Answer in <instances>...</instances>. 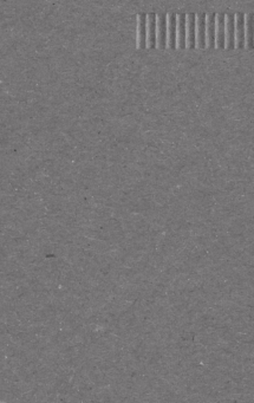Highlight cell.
<instances>
[{
	"label": "cell",
	"mask_w": 254,
	"mask_h": 403,
	"mask_svg": "<svg viewBox=\"0 0 254 403\" xmlns=\"http://www.w3.org/2000/svg\"><path fill=\"white\" fill-rule=\"evenodd\" d=\"M224 30H225V48L231 49L233 40V17L231 14L224 15Z\"/></svg>",
	"instance_id": "2"
},
{
	"label": "cell",
	"mask_w": 254,
	"mask_h": 403,
	"mask_svg": "<svg viewBox=\"0 0 254 403\" xmlns=\"http://www.w3.org/2000/svg\"><path fill=\"white\" fill-rule=\"evenodd\" d=\"M215 46L221 48L222 39H224V15H215Z\"/></svg>",
	"instance_id": "4"
},
{
	"label": "cell",
	"mask_w": 254,
	"mask_h": 403,
	"mask_svg": "<svg viewBox=\"0 0 254 403\" xmlns=\"http://www.w3.org/2000/svg\"><path fill=\"white\" fill-rule=\"evenodd\" d=\"M173 18H174V15H173L172 13H168L166 15V21H167L166 46L167 48H172V45H173Z\"/></svg>",
	"instance_id": "9"
},
{
	"label": "cell",
	"mask_w": 254,
	"mask_h": 403,
	"mask_svg": "<svg viewBox=\"0 0 254 403\" xmlns=\"http://www.w3.org/2000/svg\"><path fill=\"white\" fill-rule=\"evenodd\" d=\"M176 38H175V49H180L182 46V15L181 14H176Z\"/></svg>",
	"instance_id": "10"
},
{
	"label": "cell",
	"mask_w": 254,
	"mask_h": 403,
	"mask_svg": "<svg viewBox=\"0 0 254 403\" xmlns=\"http://www.w3.org/2000/svg\"><path fill=\"white\" fill-rule=\"evenodd\" d=\"M154 14L147 15V25H145V27H147V38H145V45H147L148 49L151 48L154 44Z\"/></svg>",
	"instance_id": "5"
},
{
	"label": "cell",
	"mask_w": 254,
	"mask_h": 403,
	"mask_svg": "<svg viewBox=\"0 0 254 403\" xmlns=\"http://www.w3.org/2000/svg\"><path fill=\"white\" fill-rule=\"evenodd\" d=\"M193 14H187L186 15V48L190 49L191 46V24H193Z\"/></svg>",
	"instance_id": "8"
},
{
	"label": "cell",
	"mask_w": 254,
	"mask_h": 403,
	"mask_svg": "<svg viewBox=\"0 0 254 403\" xmlns=\"http://www.w3.org/2000/svg\"><path fill=\"white\" fill-rule=\"evenodd\" d=\"M195 45L196 48H202L203 39V18L201 14H195Z\"/></svg>",
	"instance_id": "3"
},
{
	"label": "cell",
	"mask_w": 254,
	"mask_h": 403,
	"mask_svg": "<svg viewBox=\"0 0 254 403\" xmlns=\"http://www.w3.org/2000/svg\"><path fill=\"white\" fill-rule=\"evenodd\" d=\"M143 15H137V49H142L144 45L145 38H144V19Z\"/></svg>",
	"instance_id": "7"
},
{
	"label": "cell",
	"mask_w": 254,
	"mask_h": 403,
	"mask_svg": "<svg viewBox=\"0 0 254 403\" xmlns=\"http://www.w3.org/2000/svg\"><path fill=\"white\" fill-rule=\"evenodd\" d=\"M206 46L212 45L213 38V14H206Z\"/></svg>",
	"instance_id": "11"
},
{
	"label": "cell",
	"mask_w": 254,
	"mask_h": 403,
	"mask_svg": "<svg viewBox=\"0 0 254 403\" xmlns=\"http://www.w3.org/2000/svg\"><path fill=\"white\" fill-rule=\"evenodd\" d=\"M244 30H245V37H244V45L249 46L250 40V14L244 15Z\"/></svg>",
	"instance_id": "12"
},
{
	"label": "cell",
	"mask_w": 254,
	"mask_h": 403,
	"mask_svg": "<svg viewBox=\"0 0 254 403\" xmlns=\"http://www.w3.org/2000/svg\"><path fill=\"white\" fill-rule=\"evenodd\" d=\"M234 27H235V46L243 48L244 46V19L243 15L237 13L234 15Z\"/></svg>",
	"instance_id": "1"
},
{
	"label": "cell",
	"mask_w": 254,
	"mask_h": 403,
	"mask_svg": "<svg viewBox=\"0 0 254 403\" xmlns=\"http://www.w3.org/2000/svg\"><path fill=\"white\" fill-rule=\"evenodd\" d=\"M156 48L161 49L163 46V15L156 14Z\"/></svg>",
	"instance_id": "6"
}]
</instances>
